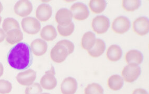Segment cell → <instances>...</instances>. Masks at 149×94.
I'll list each match as a JSON object with an SVG mask.
<instances>
[{
    "label": "cell",
    "instance_id": "1",
    "mask_svg": "<svg viewBox=\"0 0 149 94\" xmlns=\"http://www.w3.org/2000/svg\"><path fill=\"white\" fill-rule=\"evenodd\" d=\"M7 60L10 66L15 70H24L29 68L33 63V55L29 44H16L8 52Z\"/></svg>",
    "mask_w": 149,
    "mask_h": 94
},
{
    "label": "cell",
    "instance_id": "2",
    "mask_svg": "<svg viewBox=\"0 0 149 94\" xmlns=\"http://www.w3.org/2000/svg\"><path fill=\"white\" fill-rule=\"evenodd\" d=\"M74 44L68 40H62L57 42L50 51V58L52 61L61 63L74 50Z\"/></svg>",
    "mask_w": 149,
    "mask_h": 94
},
{
    "label": "cell",
    "instance_id": "3",
    "mask_svg": "<svg viewBox=\"0 0 149 94\" xmlns=\"http://www.w3.org/2000/svg\"><path fill=\"white\" fill-rule=\"evenodd\" d=\"M121 76L125 81L132 83L136 81L141 74V68L136 63L128 64L121 71Z\"/></svg>",
    "mask_w": 149,
    "mask_h": 94
},
{
    "label": "cell",
    "instance_id": "4",
    "mask_svg": "<svg viewBox=\"0 0 149 94\" xmlns=\"http://www.w3.org/2000/svg\"><path fill=\"white\" fill-rule=\"evenodd\" d=\"M21 26L24 32L29 35H36L40 31L41 24L37 18L32 17L24 18L21 22Z\"/></svg>",
    "mask_w": 149,
    "mask_h": 94
},
{
    "label": "cell",
    "instance_id": "5",
    "mask_svg": "<svg viewBox=\"0 0 149 94\" xmlns=\"http://www.w3.org/2000/svg\"><path fill=\"white\" fill-rule=\"evenodd\" d=\"M91 26L95 33L101 35L107 31L110 26V22L109 19L105 16H96L93 19Z\"/></svg>",
    "mask_w": 149,
    "mask_h": 94
},
{
    "label": "cell",
    "instance_id": "6",
    "mask_svg": "<svg viewBox=\"0 0 149 94\" xmlns=\"http://www.w3.org/2000/svg\"><path fill=\"white\" fill-rule=\"evenodd\" d=\"M72 17L79 21L85 20L88 17L90 12L88 6L82 3L77 2L73 4L70 8Z\"/></svg>",
    "mask_w": 149,
    "mask_h": 94
},
{
    "label": "cell",
    "instance_id": "7",
    "mask_svg": "<svg viewBox=\"0 0 149 94\" xmlns=\"http://www.w3.org/2000/svg\"><path fill=\"white\" fill-rule=\"evenodd\" d=\"M130 27V22L128 18L120 16L114 19L111 24V29L117 34L126 33Z\"/></svg>",
    "mask_w": 149,
    "mask_h": 94
},
{
    "label": "cell",
    "instance_id": "8",
    "mask_svg": "<svg viewBox=\"0 0 149 94\" xmlns=\"http://www.w3.org/2000/svg\"><path fill=\"white\" fill-rule=\"evenodd\" d=\"M132 29L139 36L146 35L149 33V19L146 17L136 18L132 23Z\"/></svg>",
    "mask_w": 149,
    "mask_h": 94
},
{
    "label": "cell",
    "instance_id": "9",
    "mask_svg": "<svg viewBox=\"0 0 149 94\" xmlns=\"http://www.w3.org/2000/svg\"><path fill=\"white\" fill-rule=\"evenodd\" d=\"M54 67L52 66V69L47 71L45 74L41 77L40 79L41 86L46 90H52L57 86V79L54 76Z\"/></svg>",
    "mask_w": 149,
    "mask_h": 94
},
{
    "label": "cell",
    "instance_id": "10",
    "mask_svg": "<svg viewBox=\"0 0 149 94\" xmlns=\"http://www.w3.org/2000/svg\"><path fill=\"white\" fill-rule=\"evenodd\" d=\"M33 9L31 3L28 0H21L16 3L14 6V10L16 15L25 17L31 14Z\"/></svg>",
    "mask_w": 149,
    "mask_h": 94
},
{
    "label": "cell",
    "instance_id": "11",
    "mask_svg": "<svg viewBox=\"0 0 149 94\" xmlns=\"http://www.w3.org/2000/svg\"><path fill=\"white\" fill-rule=\"evenodd\" d=\"M36 72L32 69H28L19 73L16 77L18 83L22 86H30L36 80Z\"/></svg>",
    "mask_w": 149,
    "mask_h": 94
},
{
    "label": "cell",
    "instance_id": "12",
    "mask_svg": "<svg viewBox=\"0 0 149 94\" xmlns=\"http://www.w3.org/2000/svg\"><path fill=\"white\" fill-rule=\"evenodd\" d=\"M55 20L59 25L62 26L69 25L72 23V13L67 8H61L56 14Z\"/></svg>",
    "mask_w": 149,
    "mask_h": 94
},
{
    "label": "cell",
    "instance_id": "13",
    "mask_svg": "<svg viewBox=\"0 0 149 94\" xmlns=\"http://www.w3.org/2000/svg\"><path fill=\"white\" fill-rule=\"evenodd\" d=\"M31 50L35 56H42L46 53L48 49L47 43L42 39H36L33 40L30 46Z\"/></svg>",
    "mask_w": 149,
    "mask_h": 94
},
{
    "label": "cell",
    "instance_id": "14",
    "mask_svg": "<svg viewBox=\"0 0 149 94\" xmlns=\"http://www.w3.org/2000/svg\"><path fill=\"white\" fill-rule=\"evenodd\" d=\"M62 94H74L77 89V80L72 77H68L64 79L60 86Z\"/></svg>",
    "mask_w": 149,
    "mask_h": 94
},
{
    "label": "cell",
    "instance_id": "15",
    "mask_svg": "<svg viewBox=\"0 0 149 94\" xmlns=\"http://www.w3.org/2000/svg\"><path fill=\"white\" fill-rule=\"evenodd\" d=\"M52 14V9L50 5L47 4H42L39 5L36 10L37 19L42 22H46L49 20Z\"/></svg>",
    "mask_w": 149,
    "mask_h": 94
},
{
    "label": "cell",
    "instance_id": "16",
    "mask_svg": "<svg viewBox=\"0 0 149 94\" xmlns=\"http://www.w3.org/2000/svg\"><path fill=\"white\" fill-rule=\"evenodd\" d=\"M23 33L20 29H13L6 33L5 39L10 45L18 44L23 40Z\"/></svg>",
    "mask_w": 149,
    "mask_h": 94
},
{
    "label": "cell",
    "instance_id": "17",
    "mask_svg": "<svg viewBox=\"0 0 149 94\" xmlns=\"http://www.w3.org/2000/svg\"><path fill=\"white\" fill-rule=\"evenodd\" d=\"M96 40L95 34L93 33L91 31L85 33L81 39V45L82 48L86 51H90L95 45Z\"/></svg>",
    "mask_w": 149,
    "mask_h": 94
},
{
    "label": "cell",
    "instance_id": "18",
    "mask_svg": "<svg viewBox=\"0 0 149 94\" xmlns=\"http://www.w3.org/2000/svg\"><path fill=\"white\" fill-rule=\"evenodd\" d=\"M123 55L122 50L119 46L116 45H111L107 50L106 56L109 61H118L121 58Z\"/></svg>",
    "mask_w": 149,
    "mask_h": 94
},
{
    "label": "cell",
    "instance_id": "19",
    "mask_svg": "<svg viewBox=\"0 0 149 94\" xmlns=\"http://www.w3.org/2000/svg\"><path fill=\"white\" fill-rule=\"evenodd\" d=\"M125 58L127 63H133L139 65L142 62L143 57L140 51L136 50H131L126 53Z\"/></svg>",
    "mask_w": 149,
    "mask_h": 94
},
{
    "label": "cell",
    "instance_id": "20",
    "mask_svg": "<svg viewBox=\"0 0 149 94\" xmlns=\"http://www.w3.org/2000/svg\"><path fill=\"white\" fill-rule=\"evenodd\" d=\"M40 35L44 40L52 41L57 37V31L54 26L52 25H48L42 28Z\"/></svg>",
    "mask_w": 149,
    "mask_h": 94
},
{
    "label": "cell",
    "instance_id": "21",
    "mask_svg": "<svg viewBox=\"0 0 149 94\" xmlns=\"http://www.w3.org/2000/svg\"><path fill=\"white\" fill-rule=\"evenodd\" d=\"M105 49V42L100 39H96L95 45L91 50L88 51V54L93 58H98L104 54Z\"/></svg>",
    "mask_w": 149,
    "mask_h": 94
},
{
    "label": "cell",
    "instance_id": "22",
    "mask_svg": "<svg viewBox=\"0 0 149 94\" xmlns=\"http://www.w3.org/2000/svg\"><path fill=\"white\" fill-rule=\"evenodd\" d=\"M107 85L108 87L112 91H119L121 89L123 86V79L118 75H111L108 79Z\"/></svg>",
    "mask_w": 149,
    "mask_h": 94
},
{
    "label": "cell",
    "instance_id": "23",
    "mask_svg": "<svg viewBox=\"0 0 149 94\" xmlns=\"http://www.w3.org/2000/svg\"><path fill=\"white\" fill-rule=\"evenodd\" d=\"M90 10L94 14H100L105 10L106 2L104 0H91L88 3Z\"/></svg>",
    "mask_w": 149,
    "mask_h": 94
},
{
    "label": "cell",
    "instance_id": "24",
    "mask_svg": "<svg viewBox=\"0 0 149 94\" xmlns=\"http://www.w3.org/2000/svg\"><path fill=\"white\" fill-rule=\"evenodd\" d=\"M141 6V1L139 0H123L122 1V8L127 12H134L137 10Z\"/></svg>",
    "mask_w": 149,
    "mask_h": 94
},
{
    "label": "cell",
    "instance_id": "25",
    "mask_svg": "<svg viewBox=\"0 0 149 94\" xmlns=\"http://www.w3.org/2000/svg\"><path fill=\"white\" fill-rule=\"evenodd\" d=\"M3 30L5 33H7L13 29H20L18 21L14 18L8 17L5 18L2 24Z\"/></svg>",
    "mask_w": 149,
    "mask_h": 94
},
{
    "label": "cell",
    "instance_id": "26",
    "mask_svg": "<svg viewBox=\"0 0 149 94\" xmlns=\"http://www.w3.org/2000/svg\"><path fill=\"white\" fill-rule=\"evenodd\" d=\"M57 28V31L60 36L68 37L71 35L73 33L74 30V24L72 22L70 25L66 26H62L58 25Z\"/></svg>",
    "mask_w": 149,
    "mask_h": 94
},
{
    "label": "cell",
    "instance_id": "27",
    "mask_svg": "<svg viewBox=\"0 0 149 94\" xmlns=\"http://www.w3.org/2000/svg\"><path fill=\"white\" fill-rule=\"evenodd\" d=\"M84 94H104V89L100 85L93 83L86 87L84 89Z\"/></svg>",
    "mask_w": 149,
    "mask_h": 94
},
{
    "label": "cell",
    "instance_id": "28",
    "mask_svg": "<svg viewBox=\"0 0 149 94\" xmlns=\"http://www.w3.org/2000/svg\"><path fill=\"white\" fill-rule=\"evenodd\" d=\"M42 92V89L40 84L35 83L26 87L25 94H40Z\"/></svg>",
    "mask_w": 149,
    "mask_h": 94
},
{
    "label": "cell",
    "instance_id": "29",
    "mask_svg": "<svg viewBox=\"0 0 149 94\" xmlns=\"http://www.w3.org/2000/svg\"><path fill=\"white\" fill-rule=\"evenodd\" d=\"M12 89L11 83L6 80L0 79V94H8Z\"/></svg>",
    "mask_w": 149,
    "mask_h": 94
},
{
    "label": "cell",
    "instance_id": "30",
    "mask_svg": "<svg viewBox=\"0 0 149 94\" xmlns=\"http://www.w3.org/2000/svg\"><path fill=\"white\" fill-rule=\"evenodd\" d=\"M131 94H148V92L142 88H136L133 91Z\"/></svg>",
    "mask_w": 149,
    "mask_h": 94
},
{
    "label": "cell",
    "instance_id": "31",
    "mask_svg": "<svg viewBox=\"0 0 149 94\" xmlns=\"http://www.w3.org/2000/svg\"><path fill=\"white\" fill-rule=\"evenodd\" d=\"M5 37H6V33L3 30V29L0 28V43L2 42L4 40Z\"/></svg>",
    "mask_w": 149,
    "mask_h": 94
},
{
    "label": "cell",
    "instance_id": "32",
    "mask_svg": "<svg viewBox=\"0 0 149 94\" xmlns=\"http://www.w3.org/2000/svg\"><path fill=\"white\" fill-rule=\"evenodd\" d=\"M4 73V67L2 64L0 62V77L2 76Z\"/></svg>",
    "mask_w": 149,
    "mask_h": 94
},
{
    "label": "cell",
    "instance_id": "33",
    "mask_svg": "<svg viewBox=\"0 0 149 94\" xmlns=\"http://www.w3.org/2000/svg\"><path fill=\"white\" fill-rule=\"evenodd\" d=\"M3 9V8L2 4L0 2V14L2 12Z\"/></svg>",
    "mask_w": 149,
    "mask_h": 94
},
{
    "label": "cell",
    "instance_id": "34",
    "mask_svg": "<svg viewBox=\"0 0 149 94\" xmlns=\"http://www.w3.org/2000/svg\"><path fill=\"white\" fill-rule=\"evenodd\" d=\"M2 17L0 16V25H1V22H2Z\"/></svg>",
    "mask_w": 149,
    "mask_h": 94
},
{
    "label": "cell",
    "instance_id": "35",
    "mask_svg": "<svg viewBox=\"0 0 149 94\" xmlns=\"http://www.w3.org/2000/svg\"><path fill=\"white\" fill-rule=\"evenodd\" d=\"M50 94L49 93H42V94Z\"/></svg>",
    "mask_w": 149,
    "mask_h": 94
}]
</instances>
